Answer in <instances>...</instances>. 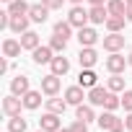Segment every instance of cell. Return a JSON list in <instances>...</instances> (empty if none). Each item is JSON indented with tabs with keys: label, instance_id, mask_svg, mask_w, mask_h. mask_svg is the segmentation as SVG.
I'll list each match as a JSON object with an SVG mask.
<instances>
[{
	"label": "cell",
	"instance_id": "23",
	"mask_svg": "<svg viewBox=\"0 0 132 132\" xmlns=\"http://www.w3.org/2000/svg\"><path fill=\"white\" fill-rule=\"evenodd\" d=\"M75 117L83 119V122H88V124H91L93 119H98V117L93 114V106H91V104H80V106H75Z\"/></svg>",
	"mask_w": 132,
	"mask_h": 132
},
{
	"label": "cell",
	"instance_id": "12",
	"mask_svg": "<svg viewBox=\"0 0 132 132\" xmlns=\"http://www.w3.org/2000/svg\"><path fill=\"white\" fill-rule=\"evenodd\" d=\"M83 98H88L83 93V86H70V88H65V101H68L70 106H80Z\"/></svg>",
	"mask_w": 132,
	"mask_h": 132
},
{
	"label": "cell",
	"instance_id": "22",
	"mask_svg": "<svg viewBox=\"0 0 132 132\" xmlns=\"http://www.w3.org/2000/svg\"><path fill=\"white\" fill-rule=\"evenodd\" d=\"M70 104L65 98H57V96H49L47 98V111H54V114H65V109H68Z\"/></svg>",
	"mask_w": 132,
	"mask_h": 132
},
{
	"label": "cell",
	"instance_id": "4",
	"mask_svg": "<svg viewBox=\"0 0 132 132\" xmlns=\"http://www.w3.org/2000/svg\"><path fill=\"white\" fill-rule=\"evenodd\" d=\"M21 109H23V98H21V96L8 93V96L3 98V111H5L8 117H18V114H21Z\"/></svg>",
	"mask_w": 132,
	"mask_h": 132
},
{
	"label": "cell",
	"instance_id": "34",
	"mask_svg": "<svg viewBox=\"0 0 132 132\" xmlns=\"http://www.w3.org/2000/svg\"><path fill=\"white\" fill-rule=\"evenodd\" d=\"M42 3L49 8V11H60L62 8V3H65V0H42Z\"/></svg>",
	"mask_w": 132,
	"mask_h": 132
},
{
	"label": "cell",
	"instance_id": "29",
	"mask_svg": "<svg viewBox=\"0 0 132 132\" xmlns=\"http://www.w3.org/2000/svg\"><path fill=\"white\" fill-rule=\"evenodd\" d=\"M73 29H75V26H73L68 18L54 23V34H60V36H65V39H70V36H73Z\"/></svg>",
	"mask_w": 132,
	"mask_h": 132
},
{
	"label": "cell",
	"instance_id": "6",
	"mask_svg": "<svg viewBox=\"0 0 132 132\" xmlns=\"http://www.w3.org/2000/svg\"><path fill=\"white\" fill-rule=\"evenodd\" d=\"M104 49L111 54V52H122L124 49V36L122 31H109V36H104Z\"/></svg>",
	"mask_w": 132,
	"mask_h": 132
},
{
	"label": "cell",
	"instance_id": "21",
	"mask_svg": "<svg viewBox=\"0 0 132 132\" xmlns=\"http://www.w3.org/2000/svg\"><path fill=\"white\" fill-rule=\"evenodd\" d=\"M21 47H23V49H29V52H34V49L39 47V34H36V31H31V29H29L26 34H21Z\"/></svg>",
	"mask_w": 132,
	"mask_h": 132
},
{
	"label": "cell",
	"instance_id": "36",
	"mask_svg": "<svg viewBox=\"0 0 132 132\" xmlns=\"http://www.w3.org/2000/svg\"><path fill=\"white\" fill-rule=\"evenodd\" d=\"M124 127L132 132V111H127V119H124Z\"/></svg>",
	"mask_w": 132,
	"mask_h": 132
},
{
	"label": "cell",
	"instance_id": "15",
	"mask_svg": "<svg viewBox=\"0 0 132 132\" xmlns=\"http://www.w3.org/2000/svg\"><path fill=\"white\" fill-rule=\"evenodd\" d=\"M29 18H31V23H44L49 18V8L44 3H36V5L29 8Z\"/></svg>",
	"mask_w": 132,
	"mask_h": 132
},
{
	"label": "cell",
	"instance_id": "37",
	"mask_svg": "<svg viewBox=\"0 0 132 132\" xmlns=\"http://www.w3.org/2000/svg\"><path fill=\"white\" fill-rule=\"evenodd\" d=\"M91 5H106V0H88Z\"/></svg>",
	"mask_w": 132,
	"mask_h": 132
},
{
	"label": "cell",
	"instance_id": "27",
	"mask_svg": "<svg viewBox=\"0 0 132 132\" xmlns=\"http://www.w3.org/2000/svg\"><path fill=\"white\" fill-rule=\"evenodd\" d=\"M124 23H129V21H127V16H109L104 26H106L109 31H122V29H124Z\"/></svg>",
	"mask_w": 132,
	"mask_h": 132
},
{
	"label": "cell",
	"instance_id": "14",
	"mask_svg": "<svg viewBox=\"0 0 132 132\" xmlns=\"http://www.w3.org/2000/svg\"><path fill=\"white\" fill-rule=\"evenodd\" d=\"M106 96H109V88H101V86L88 88V104L91 106H104L106 104Z\"/></svg>",
	"mask_w": 132,
	"mask_h": 132
},
{
	"label": "cell",
	"instance_id": "30",
	"mask_svg": "<svg viewBox=\"0 0 132 132\" xmlns=\"http://www.w3.org/2000/svg\"><path fill=\"white\" fill-rule=\"evenodd\" d=\"M26 119H21V114L18 117H8V132H26Z\"/></svg>",
	"mask_w": 132,
	"mask_h": 132
},
{
	"label": "cell",
	"instance_id": "33",
	"mask_svg": "<svg viewBox=\"0 0 132 132\" xmlns=\"http://www.w3.org/2000/svg\"><path fill=\"white\" fill-rule=\"evenodd\" d=\"M70 127H73V132H88V122H83V119H78V117H75V122H73Z\"/></svg>",
	"mask_w": 132,
	"mask_h": 132
},
{
	"label": "cell",
	"instance_id": "24",
	"mask_svg": "<svg viewBox=\"0 0 132 132\" xmlns=\"http://www.w3.org/2000/svg\"><path fill=\"white\" fill-rule=\"evenodd\" d=\"M29 3L26 0H13V3H8V13L11 16H29Z\"/></svg>",
	"mask_w": 132,
	"mask_h": 132
},
{
	"label": "cell",
	"instance_id": "9",
	"mask_svg": "<svg viewBox=\"0 0 132 132\" xmlns=\"http://www.w3.org/2000/svg\"><path fill=\"white\" fill-rule=\"evenodd\" d=\"M78 62H80V68H93V65L98 62V52H96L93 47H80Z\"/></svg>",
	"mask_w": 132,
	"mask_h": 132
},
{
	"label": "cell",
	"instance_id": "16",
	"mask_svg": "<svg viewBox=\"0 0 132 132\" xmlns=\"http://www.w3.org/2000/svg\"><path fill=\"white\" fill-rule=\"evenodd\" d=\"M21 52H23V47H21V39H5V42H3V57L13 60V57H18Z\"/></svg>",
	"mask_w": 132,
	"mask_h": 132
},
{
	"label": "cell",
	"instance_id": "17",
	"mask_svg": "<svg viewBox=\"0 0 132 132\" xmlns=\"http://www.w3.org/2000/svg\"><path fill=\"white\" fill-rule=\"evenodd\" d=\"M88 16H91V23H106V18H109V8L106 5H91L88 8Z\"/></svg>",
	"mask_w": 132,
	"mask_h": 132
},
{
	"label": "cell",
	"instance_id": "10",
	"mask_svg": "<svg viewBox=\"0 0 132 132\" xmlns=\"http://www.w3.org/2000/svg\"><path fill=\"white\" fill-rule=\"evenodd\" d=\"M60 75H54V73H49V75H44L42 78V91L47 93V96H57L60 93Z\"/></svg>",
	"mask_w": 132,
	"mask_h": 132
},
{
	"label": "cell",
	"instance_id": "32",
	"mask_svg": "<svg viewBox=\"0 0 132 132\" xmlns=\"http://www.w3.org/2000/svg\"><path fill=\"white\" fill-rule=\"evenodd\" d=\"M122 106L124 111H132V91H122Z\"/></svg>",
	"mask_w": 132,
	"mask_h": 132
},
{
	"label": "cell",
	"instance_id": "11",
	"mask_svg": "<svg viewBox=\"0 0 132 132\" xmlns=\"http://www.w3.org/2000/svg\"><path fill=\"white\" fill-rule=\"evenodd\" d=\"M49 70H52L54 75H60V78L68 75V73H70V60L62 57V54H54V60L49 62Z\"/></svg>",
	"mask_w": 132,
	"mask_h": 132
},
{
	"label": "cell",
	"instance_id": "41",
	"mask_svg": "<svg viewBox=\"0 0 132 132\" xmlns=\"http://www.w3.org/2000/svg\"><path fill=\"white\" fill-rule=\"evenodd\" d=\"M60 132H73V127H62V129H60Z\"/></svg>",
	"mask_w": 132,
	"mask_h": 132
},
{
	"label": "cell",
	"instance_id": "42",
	"mask_svg": "<svg viewBox=\"0 0 132 132\" xmlns=\"http://www.w3.org/2000/svg\"><path fill=\"white\" fill-rule=\"evenodd\" d=\"M124 3H127V5H132V0H124Z\"/></svg>",
	"mask_w": 132,
	"mask_h": 132
},
{
	"label": "cell",
	"instance_id": "28",
	"mask_svg": "<svg viewBox=\"0 0 132 132\" xmlns=\"http://www.w3.org/2000/svg\"><path fill=\"white\" fill-rule=\"evenodd\" d=\"M49 47L54 49V54H65V49H68V39H65V36H60V34H52Z\"/></svg>",
	"mask_w": 132,
	"mask_h": 132
},
{
	"label": "cell",
	"instance_id": "18",
	"mask_svg": "<svg viewBox=\"0 0 132 132\" xmlns=\"http://www.w3.org/2000/svg\"><path fill=\"white\" fill-rule=\"evenodd\" d=\"M29 23H31V18H29V16H13L8 29H11L13 34H18V36H21V34H26V31H29Z\"/></svg>",
	"mask_w": 132,
	"mask_h": 132
},
{
	"label": "cell",
	"instance_id": "7",
	"mask_svg": "<svg viewBox=\"0 0 132 132\" xmlns=\"http://www.w3.org/2000/svg\"><path fill=\"white\" fill-rule=\"evenodd\" d=\"M75 39L80 42V47H96V42H98V34H96V29H91V26H83V29H78Z\"/></svg>",
	"mask_w": 132,
	"mask_h": 132
},
{
	"label": "cell",
	"instance_id": "40",
	"mask_svg": "<svg viewBox=\"0 0 132 132\" xmlns=\"http://www.w3.org/2000/svg\"><path fill=\"white\" fill-rule=\"evenodd\" d=\"M127 62H129V68H132V49H129V54H127Z\"/></svg>",
	"mask_w": 132,
	"mask_h": 132
},
{
	"label": "cell",
	"instance_id": "13",
	"mask_svg": "<svg viewBox=\"0 0 132 132\" xmlns=\"http://www.w3.org/2000/svg\"><path fill=\"white\" fill-rule=\"evenodd\" d=\"M78 86H83V88H93V86H98V75H96V70H93V68H80Z\"/></svg>",
	"mask_w": 132,
	"mask_h": 132
},
{
	"label": "cell",
	"instance_id": "19",
	"mask_svg": "<svg viewBox=\"0 0 132 132\" xmlns=\"http://www.w3.org/2000/svg\"><path fill=\"white\" fill-rule=\"evenodd\" d=\"M42 93H44V91H29V93H23V96H21V98H23V109H29V111L39 109V106H42Z\"/></svg>",
	"mask_w": 132,
	"mask_h": 132
},
{
	"label": "cell",
	"instance_id": "26",
	"mask_svg": "<svg viewBox=\"0 0 132 132\" xmlns=\"http://www.w3.org/2000/svg\"><path fill=\"white\" fill-rule=\"evenodd\" d=\"M109 16H127V3L124 0H106Z\"/></svg>",
	"mask_w": 132,
	"mask_h": 132
},
{
	"label": "cell",
	"instance_id": "39",
	"mask_svg": "<svg viewBox=\"0 0 132 132\" xmlns=\"http://www.w3.org/2000/svg\"><path fill=\"white\" fill-rule=\"evenodd\" d=\"M70 5H83V0H68Z\"/></svg>",
	"mask_w": 132,
	"mask_h": 132
},
{
	"label": "cell",
	"instance_id": "5",
	"mask_svg": "<svg viewBox=\"0 0 132 132\" xmlns=\"http://www.w3.org/2000/svg\"><path fill=\"white\" fill-rule=\"evenodd\" d=\"M39 129H44V132H60V129H62L60 114H54V111L42 114V119H39Z\"/></svg>",
	"mask_w": 132,
	"mask_h": 132
},
{
	"label": "cell",
	"instance_id": "44",
	"mask_svg": "<svg viewBox=\"0 0 132 132\" xmlns=\"http://www.w3.org/2000/svg\"><path fill=\"white\" fill-rule=\"evenodd\" d=\"M39 132H44V129H39Z\"/></svg>",
	"mask_w": 132,
	"mask_h": 132
},
{
	"label": "cell",
	"instance_id": "38",
	"mask_svg": "<svg viewBox=\"0 0 132 132\" xmlns=\"http://www.w3.org/2000/svg\"><path fill=\"white\" fill-rule=\"evenodd\" d=\"M127 21L132 23V5H127Z\"/></svg>",
	"mask_w": 132,
	"mask_h": 132
},
{
	"label": "cell",
	"instance_id": "8",
	"mask_svg": "<svg viewBox=\"0 0 132 132\" xmlns=\"http://www.w3.org/2000/svg\"><path fill=\"white\" fill-rule=\"evenodd\" d=\"M31 60H34L36 65H49V62L54 60V49H52L49 44H47V47H42V44H39V47L31 52Z\"/></svg>",
	"mask_w": 132,
	"mask_h": 132
},
{
	"label": "cell",
	"instance_id": "31",
	"mask_svg": "<svg viewBox=\"0 0 132 132\" xmlns=\"http://www.w3.org/2000/svg\"><path fill=\"white\" fill-rule=\"evenodd\" d=\"M122 106V96H117L114 91H109V96H106V104H104V109L106 111H117Z\"/></svg>",
	"mask_w": 132,
	"mask_h": 132
},
{
	"label": "cell",
	"instance_id": "35",
	"mask_svg": "<svg viewBox=\"0 0 132 132\" xmlns=\"http://www.w3.org/2000/svg\"><path fill=\"white\" fill-rule=\"evenodd\" d=\"M11 70V62H8V57L3 60V62H0V73H8Z\"/></svg>",
	"mask_w": 132,
	"mask_h": 132
},
{
	"label": "cell",
	"instance_id": "20",
	"mask_svg": "<svg viewBox=\"0 0 132 132\" xmlns=\"http://www.w3.org/2000/svg\"><path fill=\"white\" fill-rule=\"evenodd\" d=\"M29 91H31V86H29V78H26V75H18V78L11 80V93L23 96V93H29Z\"/></svg>",
	"mask_w": 132,
	"mask_h": 132
},
{
	"label": "cell",
	"instance_id": "43",
	"mask_svg": "<svg viewBox=\"0 0 132 132\" xmlns=\"http://www.w3.org/2000/svg\"><path fill=\"white\" fill-rule=\"evenodd\" d=\"M3 3H13V0H3Z\"/></svg>",
	"mask_w": 132,
	"mask_h": 132
},
{
	"label": "cell",
	"instance_id": "1",
	"mask_svg": "<svg viewBox=\"0 0 132 132\" xmlns=\"http://www.w3.org/2000/svg\"><path fill=\"white\" fill-rule=\"evenodd\" d=\"M96 122H98V127L106 129V132H124V129H127V127H124V119H119L114 111H104Z\"/></svg>",
	"mask_w": 132,
	"mask_h": 132
},
{
	"label": "cell",
	"instance_id": "2",
	"mask_svg": "<svg viewBox=\"0 0 132 132\" xmlns=\"http://www.w3.org/2000/svg\"><path fill=\"white\" fill-rule=\"evenodd\" d=\"M68 21H70L75 29H83V26L91 23V16H88V11H86L83 5H73L70 13H68Z\"/></svg>",
	"mask_w": 132,
	"mask_h": 132
},
{
	"label": "cell",
	"instance_id": "3",
	"mask_svg": "<svg viewBox=\"0 0 132 132\" xmlns=\"http://www.w3.org/2000/svg\"><path fill=\"white\" fill-rule=\"evenodd\" d=\"M127 68H129V62H127V57L122 52H111L106 57V70L109 73H124Z\"/></svg>",
	"mask_w": 132,
	"mask_h": 132
},
{
	"label": "cell",
	"instance_id": "25",
	"mask_svg": "<svg viewBox=\"0 0 132 132\" xmlns=\"http://www.w3.org/2000/svg\"><path fill=\"white\" fill-rule=\"evenodd\" d=\"M106 88H109V91H114V93L127 91V88H124V78H122V73H111V78L106 80Z\"/></svg>",
	"mask_w": 132,
	"mask_h": 132
}]
</instances>
